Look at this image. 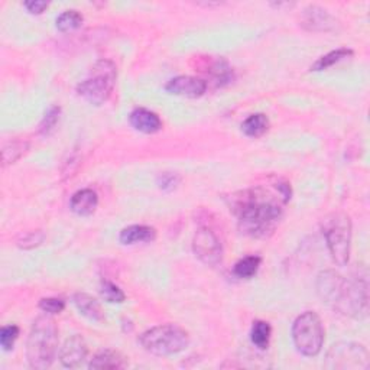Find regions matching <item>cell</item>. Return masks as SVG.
<instances>
[{
  "label": "cell",
  "instance_id": "cell-1",
  "mask_svg": "<svg viewBox=\"0 0 370 370\" xmlns=\"http://www.w3.org/2000/svg\"><path fill=\"white\" fill-rule=\"evenodd\" d=\"M239 229L255 239L273 234L282 219V197H275L262 187L239 192L232 198Z\"/></svg>",
  "mask_w": 370,
  "mask_h": 370
},
{
  "label": "cell",
  "instance_id": "cell-2",
  "mask_svg": "<svg viewBox=\"0 0 370 370\" xmlns=\"http://www.w3.org/2000/svg\"><path fill=\"white\" fill-rule=\"evenodd\" d=\"M317 293L323 302L339 313L363 320L369 311V285L366 273L344 278L334 270L321 272L317 278Z\"/></svg>",
  "mask_w": 370,
  "mask_h": 370
},
{
  "label": "cell",
  "instance_id": "cell-3",
  "mask_svg": "<svg viewBox=\"0 0 370 370\" xmlns=\"http://www.w3.org/2000/svg\"><path fill=\"white\" fill-rule=\"evenodd\" d=\"M58 350V329L50 314L38 317L30 327L26 343L29 366L37 370L51 367Z\"/></svg>",
  "mask_w": 370,
  "mask_h": 370
},
{
  "label": "cell",
  "instance_id": "cell-4",
  "mask_svg": "<svg viewBox=\"0 0 370 370\" xmlns=\"http://www.w3.org/2000/svg\"><path fill=\"white\" fill-rule=\"evenodd\" d=\"M118 68L110 59H100L93 66L90 75L77 86V93L86 102L100 106L109 100L115 89Z\"/></svg>",
  "mask_w": 370,
  "mask_h": 370
},
{
  "label": "cell",
  "instance_id": "cell-5",
  "mask_svg": "<svg viewBox=\"0 0 370 370\" xmlns=\"http://www.w3.org/2000/svg\"><path fill=\"white\" fill-rule=\"evenodd\" d=\"M139 343L152 355L172 356L189 346V334L180 326L164 324L145 331L139 337Z\"/></svg>",
  "mask_w": 370,
  "mask_h": 370
},
{
  "label": "cell",
  "instance_id": "cell-6",
  "mask_svg": "<svg viewBox=\"0 0 370 370\" xmlns=\"http://www.w3.org/2000/svg\"><path fill=\"white\" fill-rule=\"evenodd\" d=\"M321 229H323V234L326 237V242L334 263L339 266H346L350 259L351 248L350 217L343 212L331 213L323 219Z\"/></svg>",
  "mask_w": 370,
  "mask_h": 370
},
{
  "label": "cell",
  "instance_id": "cell-7",
  "mask_svg": "<svg viewBox=\"0 0 370 370\" xmlns=\"http://www.w3.org/2000/svg\"><path fill=\"white\" fill-rule=\"evenodd\" d=\"M293 340L297 350L307 358H314L323 349L324 327L314 311H305L293 324Z\"/></svg>",
  "mask_w": 370,
  "mask_h": 370
},
{
  "label": "cell",
  "instance_id": "cell-8",
  "mask_svg": "<svg viewBox=\"0 0 370 370\" xmlns=\"http://www.w3.org/2000/svg\"><path fill=\"white\" fill-rule=\"evenodd\" d=\"M324 366L330 370H367L370 367V356L364 346L342 342L331 346L327 351Z\"/></svg>",
  "mask_w": 370,
  "mask_h": 370
},
{
  "label": "cell",
  "instance_id": "cell-9",
  "mask_svg": "<svg viewBox=\"0 0 370 370\" xmlns=\"http://www.w3.org/2000/svg\"><path fill=\"white\" fill-rule=\"evenodd\" d=\"M192 250L207 266H217L223 261V245L210 228H200L192 240Z\"/></svg>",
  "mask_w": 370,
  "mask_h": 370
},
{
  "label": "cell",
  "instance_id": "cell-10",
  "mask_svg": "<svg viewBox=\"0 0 370 370\" xmlns=\"http://www.w3.org/2000/svg\"><path fill=\"white\" fill-rule=\"evenodd\" d=\"M165 90L169 94L174 95H181V98H189V99H197L207 90V82L197 77L191 75H180L169 80L168 84L165 86Z\"/></svg>",
  "mask_w": 370,
  "mask_h": 370
},
{
  "label": "cell",
  "instance_id": "cell-11",
  "mask_svg": "<svg viewBox=\"0 0 370 370\" xmlns=\"http://www.w3.org/2000/svg\"><path fill=\"white\" fill-rule=\"evenodd\" d=\"M87 343L80 334H75L70 339L66 340L64 346L59 350V360L64 367L68 369H75L78 366H82V363L87 358Z\"/></svg>",
  "mask_w": 370,
  "mask_h": 370
},
{
  "label": "cell",
  "instance_id": "cell-12",
  "mask_svg": "<svg viewBox=\"0 0 370 370\" xmlns=\"http://www.w3.org/2000/svg\"><path fill=\"white\" fill-rule=\"evenodd\" d=\"M301 25L314 32H329L337 28V21L323 8L311 5L305 8L301 15Z\"/></svg>",
  "mask_w": 370,
  "mask_h": 370
},
{
  "label": "cell",
  "instance_id": "cell-13",
  "mask_svg": "<svg viewBox=\"0 0 370 370\" xmlns=\"http://www.w3.org/2000/svg\"><path fill=\"white\" fill-rule=\"evenodd\" d=\"M129 122H131L132 127L136 129L138 132L142 133H156L163 129V120L160 118L154 113V111L148 109H135L131 115H129Z\"/></svg>",
  "mask_w": 370,
  "mask_h": 370
},
{
  "label": "cell",
  "instance_id": "cell-14",
  "mask_svg": "<svg viewBox=\"0 0 370 370\" xmlns=\"http://www.w3.org/2000/svg\"><path fill=\"white\" fill-rule=\"evenodd\" d=\"M73 302L77 307V310L80 311V314L84 315L87 320L93 321V323H104L106 317H104V311L102 308L100 302L93 298L91 295L86 294V293H77L73 297Z\"/></svg>",
  "mask_w": 370,
  "mask_h": 370
},
{
  "label": "cell",
  "instance_id": "cell-15",
  "mask_svg": "<svg viewBox=\"0 0 370 370\" xmlns=\"http://www.w3.org/2000/svg\"><path fill=\"white\" fill-rule=\"evenodd\" d=\"M98 205H99L98 192L90 188L77 191L70 201L71 212L75 213L77 216H91L95 212Z\"/></svg>",
  "mask_w": 370,
  "mask_h": 370
},
{
  "label": "cell",
  "instance_id": "cell-16",
  "mask_svg": "<svg viewBox=\"0 0 370 370\" xmlns=\"http://www.w3.org/2000/svg\"><path fill=\"white\" fill-rule=\"evenodd\" d=\"M156 230L151 226H143V224H135L129 226L120 232L119 240L122 245H135V243H148L155 240Z\"/></svg>",
  "mask_w": 370,
  "mask_h": 370
},
{
  "label": "cell",
  "instance_id": "cell-17",
  "mask_svg": "<svg viewBox=\"0 0 370 370\" xmlns=\"http://www.w3.org/2000/svg\"><path fill=\"white\" fill-rule=\"evenodd\" d=\"M126 364L127 363L120 353L113 350H104L91 359L89 367L91 370H103V369L106 370V369H123L126 367Z\"/></svg>",
  "mask_w": 370,
  "mask_h": 370
},
{
  "label": "cell",
  "instance_id": "cell-18",
  "mask_svg": "<svg viewBox=\"0 0 370 370\" xmlns=\"http://www.w3.org/2000/svg\"><path fill=\"white\" fill-rule=\"evenodd\" d=\"M269 129V119L263 113H256L249 116L242 123V131L249 138H261Z\"/></svg>",
  "mask_w": 370,
  "mask_h": 370
},
{
  "label": "cell",
  "instance_id": "cell-19",
  "mask_svg": "<svg viewBox=\"0 0 370 370\" xmlns=\"http://www.w3.org/2000/svg\"><path fill=\"white\" fill-rule=\"evenodd\" d=\"M207 73L213 78V82L217 87L226 86L233 80V70L229 67V64L221 58L216 59L212 66L208 67Z\"/></svg>",
  "mask_w": 370,
  "mask_h": 370
},
{
  "label": "cell",
  "instance_id": "cell-20",
  "mask_svg": "<svg viewBox=\"0 0 370 370\" xmlns=\"http://www.w3.org/2000/svg\"><path fill=\"white\" fill-rule=\"evenodd\" d=\"M272 329L266 321L257 320L253 323L250 330V342L253 346H256L259 350H266L270 342Z\"/></svg>",
  "mask_w": 370,
  "mask_h": 370
},
{
  "label": "cell",
  "instance_id": "cell-21",
  "mask_svg": "<svg viewBox=\"0 0 370 370\" xmlns=\"http://www.w3.org/2000/svg\"><path fill=\"white\" fill-rule=\"evenodd\" d=\"M351 55H353V51L349 50V48H340V50L331 51L321 58H318L311 66V71H324V70L333 67L334 64L340 62L346 58H350Z\"/></svg>",
  "mask_w": 370,
  "mask_h": 370
},
{
  "label": "cell",
  "instance_id": "cell-22",
  "mask_svg": "<svg viewBox=\"0 0 370 370\" xmlns=\"http://www.w3.org/2000/svg\"><path fill=\"white\" fill-rule=\"evenodd\" d=\"M262 263V259L259 256H246L243 259H240L234 268V275L240 279H250L256 275V272L259 270V266Z\"/></svg>",
  "mask_w": 370,
  "mask_h": 370
},
{
  "label": "cell",
  "instance_id": "cell-23",
  "mask_svg": "<svg viewBox=\"0 0 370 370\" xmlns=\"http://www.w3.org/2000/svg\"><path fill=\"white\" fill-rule=\"evenodd\" d=\"M29 148L28 142H24V140H12V142H8L3 149H2V163H3V167L6 165H10V164H15L16 160H18L21 156H24L26 154Z\"/></svg>",
  "mask_w": 370,
  "mask_h": 370
},
{
  "label": "cell",
  "instance_id": "cell-24",
  "mask_svg": "<svg viewBox=\"0 0 370 370\" xmlns=\"http://www.w3.org/2000/svg\"><path fill=\"white\" fill-rule=\"evenodd\" d=\"M83 15L77 10H66L57 18V29L61 32H73L83 24Z\"/></svg>",
  "mask_w": 370,
  "mask_h": 370
},
{
  "label": "cell",
  "instance_id": "cell-25",
  "mask_svg": "<svg viewBox=\"0 0 370 370\" xmlns=\"http://www.w3.org/2000/svg\"><path fill=\"white\" fill-rule=\"evenodd\" d=\"M100 295L104 301L110 304H122L126 299V295L122 289L116 284L110 281H102Z\"/></svg>",
  "mask_w": 370,
  "mask_h": 370
},
{
  "label": "cell",
  "instance_id": "cell-26",
  "mask_svg": "<svg viewBox=\"0 0 370 370\" xmlns=\"http://www.w3.org/2000/svg\"><path fill=\"white\" fill-rule=\"evenodd\" d=\"M59 115H61V109L58 106H54L48 110L44 119H42V122H41V124H39V133H42V135L51 133L59 120Z\"/></svg>",
  "mask_w": 370,
  "mask_h": 370
},
{
  "label": "cell",
  "instance_id": "cell-27",
  "mask_svg": "<svg viewBox=\"0 0 370 370\" xmlns=\"http://www.w3.org/2000/svg\"><path fill=\"white\" fill-rule=\"evenodd\" d=\"M19 337V327L18 326H6L0 330V346L5 351H9L13 349L15 342Z\"/></svg>",
  "mask_w": 370,
  "mask_h": 370
},
{
  "label": "cell",
  "instance_id": "cell-28",
  "mask_svg": "<svg viewBox=\"0 0 370 370\" xmlns=\"http://www.w3.org/2000/svg\"><path fill=\"white\" fill-rule=\"evenodd\" d=\"M45 239V234L41 232V230H37V232H29L26 234H24L19 242H18V246L21 249H25V250H29V249H35L38 248L39 245H42Z\"/></svg>",
  "mask_w": 370,
  "mask_h": 370
},
{
  "label": "cell",
  "instance_id": "cell-29",
  "mask_svg": "<svg viewBox=\"0 0 370 370\" xmlns=\"http://www.w3.org/2000/svg\"><path fill=\"white\" fill-rule=\"evenodd\" d=\"M39 308L45 314L55 315V314H59L64 311V308H66V302L59 298H42L39 301Z\"/></svg>",
  "mask_w": 370,
  "mask_h": 370
},
{
  "label": "cell",
  "instance_id": "cell-30",
  "mask_svg": "<svg viewBox=\"0 0 370 370\" xmlns=\"http://www.w3.org/2000/svg\"><path fill=\"white\" fill-rule=\"evenodd\" d=\"M181 178L178 174L175 172H164L158 176V185L160 189H165V191H172L176 187H178Z\"/></svg>",
  "mask_w": 370,
  "mask_h": 370
},
{
  "label": "cell",
  "instance_id": "cell-31",
  "mask_svg": "<svg viewBox=\"0 0 370 370\" xmlns=\"http://www.w3.org/2000/svg\"><path fill=\"white\" fill-rule=\"evenodd\" d=\"M25 8L32 15H41L48 8V2H44V0H30V2H25Z\"/></svg>",
  "mask_w": 370,
  "mask_h": 370
}]
</instances>
